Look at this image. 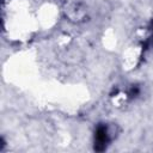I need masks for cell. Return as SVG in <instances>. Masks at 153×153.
Instances as JSON below:
<instances>
[{
	"label": "cell",
	"mask_w": 153,
	"mask_h": 153,
	"mask_svg": "<svg viewBox=\"0 0 153 153\" xmlns=\"http://www.w3.org/2000/svg\"><path fill=\"white\" fill-rule=\"evenodd\" d=\"M111 140L110 127L106 124H99L94 133V149L104 151Z\"/></svg>",
	"instance_id": "1"
},
{
	"label": "cell",
	"mask_w": 153,
	"mask_h": 153,
	"mask_svg": "<svg viewBox=\"0 0 153 153\" xmlns=\"http://www.w3.org/2000/svg\"><path fill=\"white\" fill-rule=\"evenodd\" d=\"M152 41H153V36H152Z\"/></svg>",
	"instance_id": "3"
},
{
	"label": "cell",
	"mask_w": 153,
	"mask_h": 153,
	"mask_svg": "<svg viewBox=\"0 0 153 153\" xmlns=\"http://www.w3.org/2000/svg\"><path fill=\"white\" fill-rule=\"evenodd\" d=\"M140 93V88L137 87V86H133L130 90H129V93H128V96L130 97V98H135L137 94Z\"/></svg>",
	"instance_id": "2"
}]
</instances>
